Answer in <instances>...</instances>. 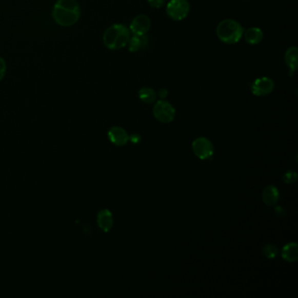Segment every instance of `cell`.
<instances>
[{"label": "cell", "mask_w": 298, "mask_h": 298, "mask_svg": "<svg viewBox=\"0 0 298 298\" xmlns=\"http://www.w3.org/2000/svg\"><path fill=\"white\" fill-rule=\"evenodd\" d=\"M80 16V6L76 0H58L53 6V19L62 27H71Z\"/></svg>", "instance_id": "6da1fadb"}, {"label": "cell", "mask_w": 298, "mask_h": 298, "mask_svg": "<svg viewBox=\"0 0 298 298\" xmlns=\"http://www.w3.org/2000/svg\"><path fill=\"white\" fill-rule=\"evenodd\" d=\"M130 31L123 24H114L105 31L104 43L110 50H119L126 47L130 41Z\"/></svg>", "instance_id": "7a4b0ae2"}, {"label": "cell", "mask_w": 298, "mask_h": 298, "mask_svg": "<svg viewBox=\"0 0 298 298\" xmlns=\"http://www.w3.org/2000/svg\"><path fill=\"white\" fill-rule=\"evenodd\" d=\"M244 31L245 30L238 21L227 18L218 23L216 33L221 42L225 44L234 45L242 39Z\"/></svg>", "instance_id": "3957f363"}, {"label": "cell", "mask_w": 298, "mask_h": 298, "mask_svg": "<svg viewBox=\"0 0 298 298\" xmlns=\"http://www.w3.org/2000/svg\"><path fill=\"white\" fill-rule=\"evenodd\" d=\"M190 7L188 0H170L166 5V13L172 21H183L189 14Z\"/></svg>", "instance_id": "277c9868"}, {"label": "cell", "mask_w": 298, "mask_h": 298, "mask_svg": "<svg viewBox=\"0 0 298 298\" xmlns=\"http://www.w3.org/2000/svg\"><path fill=\"white\" fill-rule=\"evenodd\" d=\"M153 115L157 121L163 124H169L174 120L176 110L168 102L160 100L154 105Z\"/></svg>", "instance_id": "5b68a950"}, {"label": "cell", "mask_w": 298, "mask_h": 298, "mask_svg": "<svg viewBox=\"0 0 298 298\" xmlns=\"http://www.w3.org/2000/svg\"><path fill=\"white\" fill-rule=\"evenodd\" d=\"M274 82L270 77H259L251 83L250 90L255 96H265L274 91Z\"/></svg>", "instance_id": "8992f818"}, {"label": "cell", "mask_w": 298, "mask_h": 298, "mask_svg": "<svg viewBox=\"0 0 298 298\" xmlns=\"http://www.w3.org/2000/svg\"><path fill=\"white\" fill-rule=\"evenodd\" d=\"M192 150L201 160H209L213 155L214 148L210 140L206 137H198L192 143Z\"/></svg>", "instance_id": "52a82bcc"}, {"label": "cell", "mask_w": 298, "mask_h": 298, "mask_svg": "<svg viewBox=\"0 0 298 298\" xmlns=\"http://www.w3.org/2000/svg\"><path fill=\"white\" fill-rule=\"evenodd\" d=\"M151 18H149L147 15L140 14L133 18L129 29L133 35L142 36L147 34L148 32L151 29Z\"/></svg>", "instance_id": "ba28073f"}, {"label": "cell", "mask_w": 298, "mask_h": 298, "mask_svg": "<svg viewBox=\"0 0 298 298\" xmlns=\"http://www.w3.org/2000/svg\"><path fill=\"white\" fill-rule=\"evenodd\" d=\"M109 138L116 146H123L129 141V135L123 128L115 126L109 130Z\"/></svg>", "instance_id": "9c48e42d"}, {"label": "cell", "mask_w": 298, "mask_h": 298, "mask_svg": "<svg viewBox=\"0 0 298 298\" xmlns=\"http://www.w3.org/2000/svg\"><path fill=\"white\" fill-rule=\"evenodd\" d=\"M285 63L289 68V76H293L298 68V49L296 47H290L285 52Z\"/></svg>", "instance_id": "30bf717a"}, {"label": "cell", "mask_w": 298, "mask_h": 298, "mask_svg": "<svg viewBox=\"0 0 298 298\" xmlns=\"http://www.w3.org/2000/svg\"><path fill=\"white\" fill-rule=\"evenodd\" d=\"M149 44L147 35H133L128 42V49L130 53H137L139 51L145 50Z\"/></svg>", "instance_id": "8fae6325"}, {"label": "cell", "mask_w": 298, "mask_h": 298, "mask_svg": "<svg viewBox=\"0 0 298 298\" xmlns=\"http://www.w3.org/2000/svg\"><path fill=\"white\" fill-rule=\"evenodd\" d=\"M243 36L248 44L255 46L263 42L264 33L260 27H253L244 31Z\"/></svg>", "instance_id": "7c38bea8"}, {"label": "cell", "mask_w": 298, "mask_h": 298, "mask_svg": "<svg viewBox=\"0 0 298 298\" xmlns=\"http://www.w3.org/2000/svg\"><path fill=\"white\" fill-rule=\"evenodd\" d=\"M97 224L102 230L107 233L111 230L114 221L111 212L108 209L101 210L97 214Z\"/></svg>", "instance_id": "4fadbf2b"}, {"label": "cell", "mask_w": 298, "mask_h": 298, "mask_svg": "<svg viewBox=\"0 0 298 298\" xmlns=\"http://www.w3.org/2000/svg\"><path fill=\"white\" fill-rule=\"evenodd\" d=\"M279 200V191L274 186H266L263 192V201L267 206H274Z\"/></svg>", "instance_id": "5bb4252c"}, {"label": "cell", "mask_w": 298, "mask_h": 298, "mask_svg": "<svg viewBox=\"0 0 298 298\" xmlns=\"http://www.w3.org/2000/svg\"><path fill=\"white\" fill-rule=\"evenodd\" d=\"M282 256L289 263H294L298 259V247L295 242H290L283 248Z\"/></svg>", "instance_id": "9a60e30c"}, {"label": "cell", "mask_w": 298, "mask_h": 298, "mask_svg": "<svg viewBox=\"0 0 298 298\" xmlns=\"http://www.w3.org/2000/svg\"><path fill=\"white\" fill-rule=\"evenodd\" d=\"M138 97L145 104H150L156 100L157 94L153 89L149 87H144L138 92Z\"/></svg>", "instance_id": "2e32d148"}, {"label": "cell", "mask_w": 298, "mask_h": 298, "mask_svg": "<svg viewBox=\"0 0 298 298\" xmlns=\"http://www.w3.org/2000/svg\"><path fill=\"white\" fill-rule=\"evenodd\" d=\"M263 254H264L267 258H269V259H273L274 257H276V255L278 254L277 248H276L274 245H271V244L266 245L265 247H263Z\"/></svg>", "instance_id": "e0dca14e"}, {"label": "cell", "mask_w": 298, "mask_h": 298, "mask_svg": "<svg viewBox=\"0 0 298 298\" xmlns=\"http://www.w3.org/2000/svg\"><path fill=\"white\" fill-rule=\"evenodd\" d=\"M296 180H297V174H296L295 171H287L286 173L284 175V177H283L284 182L286 184L295 183Z\"/></svg>", "instance_id": "ac0fdd59"}, {"label": "cell", "mask_w": 298, "mask_h": 298, "mask_svg": "<svg viewBox=\"0 0 298 298\" xmlns=\"http://www.w3.org/2000/svg\"><path fill=\"white\" fill-rule=\"evenodd\" d=\"M148 4L155 9H160L166 5V0H147Z\"/></svg>", "instance_id": "d6986e66"}, {"label": "cell", "mask_w": 298, "mask_h": 298, "mask_svg": "<svg viewBox=\"0 0 298 298\" xmlns=\"http://www.w3.org/2000/svg\"><path fill=\"white\" fill-rule=\"evenodd\" d=\"M6 64L3 58L0 57V81L3 79L6 75Z\"/></svg>", "instance_id": "ffe728a7"}, {"label": "cell", "mask_w": 298, "mask_h": 298, "mask_svg": "<svg viewBox=\"0 0 298 298\" xmlns=\"http://www.w3.org/2000/svg\"><path fill=\"white\" fill-rule=\"evenodd\" d=\"M274 212L276 213V215L280 218H284L286 215V211L284 210V207H275L274 208Z\"/></svg>", "instance_id": "44dd1931"}, {"label": "cell", "mask_w": 298, "mask_h": 298, "mask_svg": "<svg viewBox=\"0 0 298 298\" xmlns=\"http://www.w3.org/2000/svg\"><path fill=\"white\" fill-rule=\"evenodd\" d=\"M129 139H130V141L132 144H138L140 141H141V136L139 134H132L131 136H129Z\"/></svg>", "instance_id": "7402d4cb"}, {"label": "cell", "mask_w": 298, "mask_h": 298, "mask_svg": "<svg viewBox=\"0 0 298 298\" xmlns=\"http://www.w3.org/2000/svg\"><path fill=\"white\" fill-rule=\"evenodd\" d=\"M157 95L160 96V99H166L167 96H168V90L167 89H165V88H163V89H160V91L157 93Z\"/></svg>", "instance_id": "603a6c76"}]
</instances>
